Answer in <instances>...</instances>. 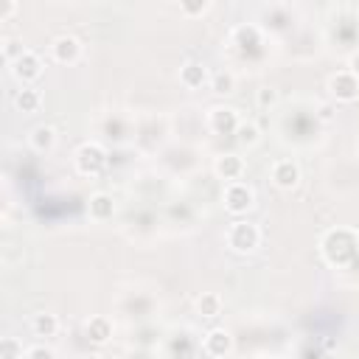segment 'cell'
Instances as JSON below:
<instances>
[{"mask_svg": "<svg viewBox=\"0 0 359 359\" xmlns=\"http://www.w3.org/2000/svg\"><path fill=\"white\" fill-rule=\"evenodd\" d=\"M87 213H90L93 222H107V219H112V216H115V199H112V194H107V191L90 194Z\"/></svg>", "mask_w": 359, "mask_h": 359, "instance_id": "13", "label": "cell"}, {"mask_svg": "<svg viewBox=\"0 0 359 359\" xmlns=\"http://www.w3.org/2000/svg\"><path fill=\"white\" fill-rule=\"evenodd\" d=\"M73 165L81 177H98L104 168H107V149L95 140H87L76 149L73 154Z\"/></svg>", "mask_w": 359, "mask_h": 359, "instance_id": "3", "label": "cell"}, {"mask_svg": "<svg viewBox=\"0 0 359 359\" xmlns=\"http://www.w3.org/2000/svg\"><path fill=\"white\" fill-rule=\"evenodd\" d=\"M17 8H20V6H17L14 0H8V3H6V8H3V14H0V22H6L8 17H14V14H17Z\"/></svg>", "mask_w": 359, "mask_h": 359, "instance_id": "27", "label": "cell"}, {"mask_svg": "<svg viewBox=\"0 0 359 359\" xmlns=\"http://www.w3.org/2000/svg\"><path fill=\"white\" fill-rule=\"evenodd\" d=\"M359 250V236L351 227H334L320 238V252L331 266H345Z\"/></svg>", "mask_w": 359, "mask_h": 359, "instance_id": "1", "label": "cell"}, {"mask_svg": "<svg viewBox=\"0 0 359 359\" xmlns=\"http://www.w3.org/2000/svg\"><path fill=\"white\" fill-rule=\"evenodd\" d=\"M28 146H31L36 154H48V151H53V146H56V129L48 126V123L34 126L31 135H28Z\"/></svg>", "mask_w": 359, "mask_h": 359, "instance_id": "15", "label": "cell"}, {"mask_svg": "<svg viewBox=\"0 0 359 359\" xmlns=\"http://www.w3.org/2000/svg\"><path fill=\"white\" fill-rule=\"evenodd\" d=\"M25 50H28V48H25L20 39H14V36H3V39H0V53H3V62H6L8 67H11Z\"/></svg>", "mask_w": 359, "mask_h": 359, "instance_id": "21", "label": "cell"}, {"mask_svg": "<svg viewBox=\"0 0 359 359\" xmlns=\"http://www.w3.org/2000/svg\"><path fill=\"white\" fill-rule=\"evenodd\" d=\"M208 8H210L208 0H185V3H180V14L182 17H202Z\"/></svg>", "mask_w": 359, "mask_h": 359, "instance_id": "24", "label": "cell"}, {"mask_svg": "<svg viewBox=\"0 0 359 359\" xmlns=\"http://www.w3.org/2000/svg\"><path fill=\"white\" fill-rule=\"evenodd\" d=\"M230 39H233V45H238V48H250V45H255V42L261 39V31H258L252 22H244V25H236V28L230 31Z\"/></svg>", "mask_w": 359, "mask_h": 359, "instance_id": "19", "label": "cell"}, {"mask_svg": "<svg viewBox=\"0 0 359 359\" xmlns=\"http://www.w3.org/2000/svg\"><path fill=\"white\" fill-rule=\"evenodd\" d=\"M25 359H56V351L50 345H31L25 351Z\"/></svg>", "mask_w": 359, "mask_h": 359, "instance_id": "26", "label": "cell"}, {"mask_svg": "<svg viewBox=\"0 0 359 359\" xmlns=\"http://www.w3.org/2000/svg\"><path fill=\"white\" fill-rule=\"evenodd\" d=\"M194 309H196V314H199V317L213 320V317H219V314H222L224 303H222V297H219L216 292H202V294L194 300Z\"/></svg>", "mask_w": 359, "mask_h": 359, "instance_id": "17", "label": "cell"}, {"mask_svg": "<svg viewBox=\"0 0 359 359\" xmlns=\"http://www.w3.org/2000/svg\"><path fill=\"white\" fill-rule=\"evenodd\" d=\"M224 241H227V247H230L233 252L247 255V252L258 250V244H261V230H258V224H252L250 219H236V222H230V227H227V233H224Z\"/></svg>", "mask_w": 359, "mask_h": 359, "instance_id": "2", "label": "cell"}, {"mask_svg": "<svg viewBox=\"0 0 359 359\" xmlns=\"http://www.w3.org/2000/svg\"><path fill=\"white\" fill-rule=\"evenodd\" d=\"M328 93L331 98H337L339 104H353L359 98V79L345 67L328 76Z\"/></svg>", "mask_w": 359, "mask_h": 359, "instance_id": "6", "label": "cell"}, {"mask_svg": "<svg viewBox=\"0 0 359 359\" xmlns=\"http://www.w3.org/2000/svg\"><path fill=\"white\" fill-rule=\"evenodd\" d=\"M356 154H359V143H356Z\"/></svg>", "mask_w": 359, "mask_h": 359, "instance_id": "30", "label": "cell"}, {"mask_svg": "<svg viewBox=\"0 0 359 359\" xmlns=\"http://www.w3.org/2000/svg\"><path fill=\"white\" fill-rule=\"evenodd\" d=\"M348 70H351V73L359 79V50H353V53L348 56Z\"/></svg>", "mask_w": 359, "mask_h": 359, "instance_id": "28", "label": "cell"}, {"mask_svg": "<svg viewBox=\"0 0 359 359\" xmlns=\"http://www.w3.org/2000/svg\"><path fill=\"white\" fill-rule=\"evenodd\" d=\"M222 202H224V210H227L230 216L241 219V216H247V213L252 210V205H255V191H252V185L244 182V180L227 182V185H224V194H222Z\"/></svg>", "mask_w": 359, "mask_h": 359, "instance_id": "4", "label": "cell"}, {"mask_svg": "<svg viewBox=\"0 0 359 359\" xmlns=\"http://www.w3.org/2000/svg\"><path fill=\"white\" fill-rule=\"evenodd\" d=\"M42 59H39V53H34V50H25L14 65H11V73H14V79L17 81H22V84H31V81H36L39 76H42Z\"/></svg>", "mask_w": 359, "mask_h": 359, "instance_id": "11", "label": "cell"}, {"mask_svg": "<svg viewBox=\"0 0 359 359\" xmlns=\"http://www.w3.org/2000/svg\"><path fill=\"white\" fill-rule=\"evenodd\" d=\"M50 56L59 65H76L81 59V42L76 36H70V34H62V36H56L50 42Z\"/></svg>", "mask_w": 359, "mask_h": 359, "instance_id": "10", "label": "cell"}, {"mask_svg": "<svg viewBox=\"0 0 359 359\" xmlns=\"http://www.w3.org/2000/svg\"><path fill=\"white\" fill-rule=\"evenodd\" d=\"M255 101H258V107H275L278 104V90L275 87H261L255 93Z\"/></svg>", "mask_w": 359, "mask_h": 359, "instance_id": "25", "label": "cell"}, {"mask_svg": "<svg viewBox=\"0 0 359 359\" xmlns=\"http://www.w3.org/2000/svg\"><path fill=\"white\" fill-rule=\"evenodd\" d=\"M31 328H34L36 337H56V331H59V317L50 314V311H39V314H34Z\"/></svg>", "mask_w": 359, "mask_h": 359, "instance_id": "18", "label": "cell"}, {"mask_svg": "<svg viewBox=\"0 0 359 359\" xmlns=\"http://www.w3.org/2000/svg\"><path fill=\"white\" fill-rule=\"evenodd\" d=\"M261 359H280L278 353H266V356H261Z\"/></svg>", "mask_w": 359, "mask_h": 359, "instance_id": "29", "label": "cell"}, {"mask_svg": "<svg viewBox=\"0 0 359 359\" xmlns=\"http://www.w3.org/2000/svg\"><path fill=\"white\" fill-rule=\"evenodd\" d=\"M84 334L93 345H107L112 339V320L107 314H93L84 325Z\"/></svg>", "mask_w": 359, "mask_h": 359, "instance_id": "14", "label": "cell"}, {"mask_svg": "<svg viewBox=\"0 0 359 359\" xmlns=\"http://www.w3.org/2000/svg\"><path fill=\"white\" fill-rule=\"evenodd\" d=\"M210 90H213L216 95H230V93H236V76H233L230 70H216V73H210Z\"/></svg>", "mask_w": 359, "mask_h": 359, "instance_id": "20", "label": "cell"}, {"mask_svg": "<svg viewBox=\"0 0 359 359\" xmlns=\"http://www.w3.org/2000/svg\"><path fill=\"white\" fill-rule=\"evenodd\" d=\"M233 345H236V339H233V334L227 328H210V331L202 334V353L210 356V359L230 356L233 353Z\"/></svg>", "mask_w": 359, "mask_h": 359, "instance_id": "7", "label": "cell"}, {"mask_svg": "<svg viewBox=\"0 0 359 359\" xmlns=\"http://www.w3.org/2000/svg\"><path fill=\"white\" fill-rule=\"evenodd\" d=\"M241 126V115L236 107L227 104H216L208 109V129L213 135H236V129Z\"/></svg>", "mask_w": 359, "mask_h": 359, "instance_id": "5", "label": "cell"}, {"mask_svg": "<svg viewBox=\"0 0 359 359\" xmlns=\"http://www.w3.org/2000/svg\"><path fill=\"white\" fill-rule=\"evenodd\" d=\"M180 84L188 87V90H202L205 84H210V70L205 62L199 59H188L182 67H180Z\"/></svg>", "mask_w": 359, "mask_h": 359, "instance_id": "12", "label": "cell"}, {"mask_svg": "<svg viewBox=\"0 0 359 359\" xmlns=\"http://www.w3.org/2000/svg\"><path fill=\"white\" fill-rule=\"evenodd\" d=\"M14 107H17V112H25V115L39 112V107H42V93H39L36 87H31V84H22V87L14 93Z\"/></svg>", "mask_w": 359, "mask_h": 359, "instance_id": "16", "label": "cell"}, {"mask_svg": "<svg viewBox=\"0 0 359 359\" xmlns=\"http://www.w3.org/2000/svg\"><path fill=\"white\" fill-rule=\"evenodd\" d=\"M0 359H25L22 342L17 337H3L0 339Z\"/></svg>", "mask_w": 359, "mask_h": 359, "instance_id": "23", "label": "cell"}, {"mask_svg": "<svg viewBox=\"0 0 359 359\" xmlns=\"http://www.w3.org/2000/svg\"><path fill=\"white\" fill-rule=\"evenodd\" d=\"M269 180H272V185L280 188V191L297 188V185H300V165H297V160H292V157L275 160L272 168H269Z\"/></svg>", "mask_w": 359, "mask_h": 359, "instance_id": "8", "label": "cell"}, {"mask_svg": "<svg viewBox=\"0 0 359 359\" xmlns=\"http://www.w3.org/2000/svg\"><path fill=\"white\" fill-rule=\"evenodd\" d=\"M241 146H255L258 140H261V132H258V126L252 123V121H241V126L236 129V135H233Z\"/></svg>", "mask_w": 359, "mask_h": 359, "instance_id": "22", "label": "cell"}, {"mask_svg": "<svg viewBox=\"0 0 359 359\" xmlns=\"http://www.w3.org/2000/svg\"><path fill=\"white\" fill-rule=\"evenodd\" d=\"M244 171H247V163L236 151H224V154H219L213 160V174L219 180H224V182H238L244 177Z\"/></svg>", "mask_w": 359, "mask_h": 359, "instance_id": "9", "label": "cell"}]
</instances>
